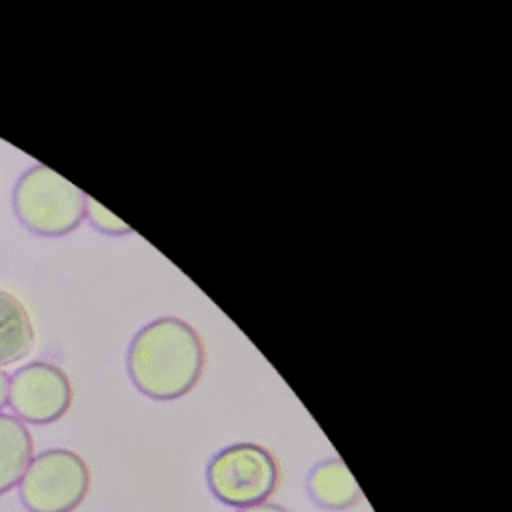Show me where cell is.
<instances>
[{"instance_id": "cell-1", "label": "cell", "mask_w": 512, "mask_h": 512, "mask_svg": "<svg viewBox=\"0 0 512 512\" xmlns=\"http://www.w3.org/2000/svg\"><path fill=\"white\" fill-rule=\"evenodd\" d=\"M132 384L154 400L188 394L204 370V342L182 318L164 316L142 326L126 354Z\"/></svg>"}, {"instance_id": "cell-2", "label": "cell", "mask_w": 512, "mask_h": 512, "mask_svg": "<svg viewBox=\"0 0 512 512\" xmlns=\"http://www.w3.org/2000/svg\"><path fill=\"white\" fill-rule=\"evenodd\" d=\"M12 206L18 220L40 236H64L86 216V194L56 170L36 164L16 182Z\"/></svg>"}, {"instance_id": "cell-3", "label": "cell", "mask_w": 512, "mask_h": 512, "mask_svg": "<svg viewBox=\"0 0 512 512\" xmlns=\"http://www.w3.org/2000/svg\"><path fill=\"white\" fill-rule=\"evenodd\" d=\"M212 494L228 506L246 508L266 502L280 482L274 454L254 442H236L218 450L206 468Z\"/></svg>"}, {"instance_id": "cell-4", "label": "cell", "mask_w": 512, "mask_h": 512, "mask_svg": "<svg viewBox=\"0 0 512 512\" xmlns=\"http://www.w3.org/2000/svg\"><path fill=\"white\" fill-rule=\"evenodd\" d=\"M88 490L90 468L68 448H50L32 456L20 480V498L30 512H72Z\"/></svg>"}, {"instance_id": "cell-5", "label": "cell", "mask_w": 512, "mask_h": 512, "mask_svg": "<svg viewBox=\"0 0 512 512\" xmlns=\"http://www.w3.org/2000/svg\"><path fill=\"white\" fill-rule=\"evenodd\" d=\"M8 404L22 422H56L72 404L70 378L56 364L30 362L10 376Z\"/></svg>"}, {"instance_id": "cell-6", "label": "cell", "mask_w": 512, "mask_h": 512, "mask_svg": "<svg viewBox=\"0 0 512 512\" xmlns=\"http://www.w3.org/2000/svg\"><path fill=\"white\" fill-rule=\"evenodd\" d=\"M310 498L326 510H346L362 500V490L342 458L318 462L306 480Z\"/></svg>"}, {"instance_id": "cell-7", "label": "cell", "mask_w": 512, "mask_h": 512, "mask_svg": "<svg viewBox=\"0 0 512 512\" xmlns=\"http://www.w3.org/2000/svg\"><path fill=\"white\" fill-rule=\"evenodd\" d=\"M32 456L34 442L26 424L0 412V494L20 484Z\"/></svg>"}, {"instance_id": "cell-8", "label": "cell", "mask_w": 512, "mask_h": 512, "mask_svg": "<svg viewBox=\"0 0 512 512\" xmlns=\"http://www.w3.org/2000/svg\"><path fill=\"white\" fill-rule=\"evenodd\" d=\"M34 348L30 314L12 294L0 290V366L14 364Z\"/></svg>"}, {"instance_id": "cell-9", "label": "cell", "mask_w": 512, "mask_h": 512, "mask_svg": "<svg viewBox=\"0 0 512 512\" xmlns=\"http://www.w3.org/2000/svg\"><path fill=\"white\" fill-rule=\"evenodd\" d=\"M84 218H88L90 224H92L94 228H98L100 232H104V234H114V236H118V234H128V232H132V228H130L124 220H120L118 216H114L108 208H104L100 202H96V200L90 198V196H86V216H84Z\"/></svg>"}, {"instance_id": "cell-10", "label": "cell", "mask_w": 512, "mask_h": 512, "mask_svg": "<svg viewBox=\"0 0 512 512\" xmlns=\"http://www.w3.org/2000/svg\"><path fill=\"white\" fill-rule=\"evenodd\" d=\"M236 512H290L288 508L280 506V504H274V502H260V504H254V506H246V508H238Z\"/></svg>"}, {"instance_id": "cell-11", "label": "cell", "mask_w": 512, "mask_h": 512, "mask_svg": "<svg viewBox=\"0 0 512 512\" xmlns=\"http://www.w3.org/2000/svg\"><path fill=\"white\" fill-rule=\"evenodd\" d=\"M8 384H10V376L0 368V410L8 404Z\"/></svg>"}]
</instances>
